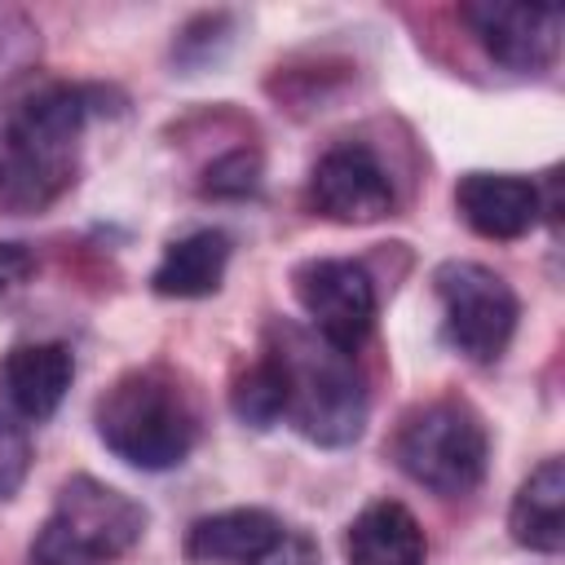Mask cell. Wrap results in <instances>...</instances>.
<instances>
[{
  "mask_svg": "<svg viewBox=\"0 0 565 565\" xmlns=\"http://www.w3.org/2000/svg\"><path fill=\"white\" fill-rule=\"evenodd\" d=\"M97 110L102 93L84 84H35L0 102V212H40L75 181Z\"/></svg>",
  "mask_w": 565,
  "mask_h": 565,
  "instance_id": "1",
  "label": "cell"
},
{
  "mask_svg": "<svg viewBox=\"0 0 565 565\" xmlns=\"http://www.w3.org/2000/svg\"><path fill=\"white\" fill-rule=\"evenodd\" d=\"M282 375L291 428L318 446H349L366 428V384L353 366V353L327 344L313 331L300 327H274L269 349Z\"/></svg>",
  "mask_w": 565,
  "mask_h": 565,
  "instance_id": "2",
  "label": "cell"
},
{
  "mask_svg": "<svg viewBox=\"0 0 565 565\" xmlns=\"http://www.w3.org/2000/svg\"><path fill=\"white\" fill-rule=\"evenodd\" d=\"M97 437L115 459L141 472H163L194 450L199 411L172 371L141 366L119 375L97 402Z\"/></svg>",
  "mask_w": 565,
  "mask_h": 565,
  "instance_id": "3",
  "label": "cell"
},
{
  "mask_svg": "<svg viewBox=\"0 0 565 565\" xmlns=\"http://www.w3.org/2000/svg\"><path fill=\"white\" fill-rule=\"evenodd\" d=\"M146 534V508L124 490L79 472L71 477L44 525L35 530L31 561L35 565H110L137 547Z\"/></svg>",
  "mask_w": 565,
  "mask_h": 565,
  "instance_id": "4",
  "label": "cell"
},
{
  "mask_svg": "<svg viewBox=\"0 0 565 565\" xmlns=\"http://www.w3.org/2000/svg\"><path fill=\"white\" fill-rule=\"evenodd\" d=\"M393 459L411 481H419L433 494H468L486 477V424L468 402H424L397 424Z\"/></svg>",
  "mask_w": 565,
  "mask_h": 565,
  "instance_id": "5",
  "label": "cell"
},
{
  "mask_svg": "<svg viewBox=\"0 0 565 565\" xmlns=\"http://www.w3.org/2000/svg\"><path fill=\"white\" fill-rule=\"evenodd\" d=\"M433 291L441 305V335L455 353L472 362H494L521 318L516 291L477 260H446L433 274Z\"/></svg>",
  "mask_w": 565,
  "mask_h": 565,
  "instance_id": "6",
  "label": "cell"
},
{
  "mask_svg": "<svg viewBox=\"0 0 565 565\" xmlns=\"http://www.w3.org/2000/svg\"><path fill=\"white\" fill-rule=\"evenodd\" d=\"M291 291L300 309L309 313L313 335H322L327 344L353 353L366 340L375 322V282L362 265L340 260V256L305 260L291 274Z\"/></svg>",
  "mask_w": 565,
  "mask_h": 565,
  "instance_id": "7",
  "label": "cell"
},
{
  "mask_svg": "<svg viewBox=\"0 0 565 565\" xmlns=\"http://www.w3.org/2000/svg\"><path fill=\"white\" fill-rule=\"evenodd\" d=\"M309 199L327 221L371 225L393 212V181L366 146H335L309 177Z\"/></svg>",
  "mask_w": 565,
  "mask_h": 565,
  "instance_id": "8",
  "label": "cell"
},
{
  "mask_svg": "<svg viewBox=\"0 0 565 565\" xmlns=\"http://www.w3.org/2000/svg\"><path fill=\"white\" fill-rule=\"evenodd\" d=\"M463 22L486 44V53L508 71H543L561 44L556 4H468Z\"/></svg>",
  "mask_w": 565,
  "mask_h": 565,
  "instance_id": "9",
  "label": "cell"
},
{
  "mask_svg": "<svg viewBox=\"0 0 565 565\" xmlns=\"http://www.w3.org/2000/svg\"><path fill=\"white\" fill-rule=\"evenodd\" d=\"M455 207L472 234L508 243V238H521L539 225L543 194L534 181L512 177V172H468L455 185Z\"/></svg>",
  "mask_w": 565,
  "mask_h": 565,
  "instance_id": "10",
  "label": "cell"
},
{
  "mask_svg": "<svg viewBox=\"0 0 565 565\" xmlns=\"http://www.w3.org/2000/svg\"><path fill=\"white\" fill-rule=\"evenodd\" d=\"M71 380H75V358L66 344H57V340L18 344L0 362V402L13 419L40 424L62 406Z\"/></svg>",
  "mask_w": 565,
  "mask_h": 565,
  "instance_id": "11",
  "label": "cell"
},
{
  "mask_svg": "<svg viewBox=\"0 0 565 565\" xmlns=\"http://www.w3.org/2000/svg\"><path fill=\"white\" fill-rule=\"evenodd\" d=\"M282 534V521L265 508H225L199 516L185 530V556L199 565H252Z\"/></svg>",
  "mask_w": 565,
  "mask_h": 565,
  "instance_id": "12",
  "label": "cell"
},
{
  "mask_svg": "<svg viewBox=\"0 0 565 565\" xmlns=\"http://www.w3.org/2000/svg\"><path fill=\"white\" fill-rule=\"evenodd\" d=\"M344 556L349 565H424L428 543L406 503L375 499L349 521Z\"/></svg>",
  "mask_w": 565,
  "mask_h": 565,
  "instance_id": "13",
  "label": "cell"
},
{
  "mask_svg": "<svg viewBox=\"0 0 565 565\" xmlns=\"http://www.w3.org/2000/svg\"><path fill=\"white\" fill-rule=\"evenodd\" d=\"M508 530L521 547L556 556L565 547V463L543 459L508 508Z\"/></svg>",
  "mask_w": 565,
  "mask_h": 565,
  "instance_id": "14",
  "label": "cell"
},
{
  "mask_svg": "<svg viewBox=\"0 0 565 565\" xmlns=\"http://www.w3.org/2000/svg\"><path fill=\"white\" fill-rule=\"evenodd\" d=\"M225 265H230V238L221 230H194L163 252V260L150 274V287L168 300H199L221 287Z\"/></svg>",
  "mask_w": 565,
  "mask_h": 565,
  "instance_id": "15",
  "label": "cell"
},
{
  "mask_svg": "<svg viewBox=\"0 0 565 565\" xmlns=\"http://www.w3.org/2000/svg\"><path fill=\"white\" fill-rule=\"evenodd\" d=\"M234 415L252 428H274L287 411V393H282V375H278V362L269 353H260L238 380H234Z\"/></svg>",
  "mask_w": 565,
  "mask_h": 565,
  "instance_id": "16",
  "label": "cell"
},
{
  "mask_svg": "<svg viewBox=\"0 0 565 565\" xmlns=\"http://www.w3.org/2000/svg\"><path fill=\"white\" fill-rule=\"evenodd\" d=\"M26 472H31V441L9 415H0V499H13Z\"/></svg>",
  "mask_w": 565,
  "mask_h": 565,
  "instance_id": "17",
  "label": "cell"
},
{
  "mask_svg": "<svg viewBox=\"0 0 565 565\" xmlns=\"http://www.w3.org/2000/svg\"><path fill=\"white\" fill-rule=\"evenodd\" d=\"M256 181H260V163L247 150H234L207 168V194H252Z\"/></svg>",
  "mask_w": 565,
  "mask_h": 565,
  "instance_id": "18",
  "label": "cell"
},
{
  "mask_svg": "<svg viewBox=\"0 0 565 565\" xmlns=\"http://www.w3.org/2000/svg\"><path fill=\"white\" fill-rule=\"evenodd\" d=\"M252 565H318V547H313L305 534L282 530V534H278V543H274L269 552H260Z\"/></svg>",
  "mask_w": 565,
  "mask_h": 565,
  "instance_id": "19",
  "label": "cell"
},
{
  "mask_svg": "<svg viewBox=\"0 0 565 565\" xmlns=\"http://www.w3.org/2000/svg\"><path fill=\"white\" fill-rule=\"evenodd\" d=\"M26 274H31V256L18 243H0V291L18 287Z\"/></svg>",
  "mask_w": 565,
  "mask_h": 565,
  "instance_id": "20",
  "label": "cell"
}]
</instances>
